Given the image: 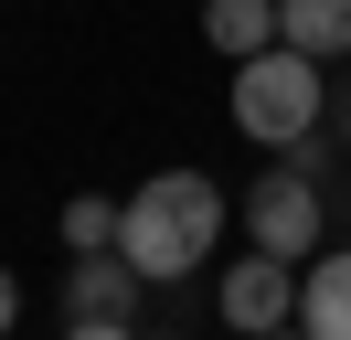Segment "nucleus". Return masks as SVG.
I'll return each instance as SVG.
<instances>
[{
  "label": "nucleus",
  "instance_id": "9",
  "mask_svg": "<svg viewBox=\"0 0 351 340\" xmlns=\"http://www.w3.org/2000/svg\"><path fill=\"white\" fill-rule=\"evenodd\" d=\"M96 245H117V202L107 191H75L64 202V255H96Z\"/></svg>",
  "mask_w": 351,
  "mask_h": 340
},
{
  "label": "nucleus",
  "instance_id": "5",
  "mask_svg": "<svg viewBox=\"0 0 351 340\" xmlns=\"http://www.w3.org/2000/svg\"><path fill=\"white\" fill-rule=\"evenodd\" d=\"M138 287H149V276H138L117 245H96V255L64 266V319H138Z\"/></svg>",
  "mask_w": 351,
  "mask_h": 340
},
{
  "label": "nucleus",
  "instance_id": "11",
  "mask_svg": "<svg viewBox=\"0 0 351 340\" xmlns=\"http://www.w3.org/2000/svg\"><path fill=\"white\" fill-rule=\"evenodd\" d=\"M11 319H22V276L0 266V340H11Z\"/></svg>",
  "mask_w": 351,
  "mask_h": 340
},
{
  "label": "nucleus",
  "instance_id": "2",
  "mask_svg": "<svg viewBox=\"0 0 351 340\" xmlns=\"http://www.w3.org/2000/svg\"><path fill=\"white\" fill-rule=\"evenodd\" d=\"M330 64L319 53H298V42H266V53H245L234 64V96H223V106H234V127H245V138H256V149H308V138H319V106H330Z\"/></svg>",
  "mask_w": 351,
  "mask_h": 340
},
{
  "label": "nucleus",
  "instance_id": "13",
  "mask_svg": "<svg viewBox=\"0 0 351 340\" xmlns=\"http://www.w3.org/2000/svg\"><path fill=\"white\" fill-rule=\"evenodd\" d=\"M341 149H351V106H341Z\"/></svg>",
  "mask_w": 351,
  "mask_h": 340
},
{
  "label": "nucleus",
  "instance_id": "1",
  "mask_svg": "<svg viewBox=\"0 0 351 340\" xmlns=\"http://www.w3.org/2000/svg\"><path fill=\"white\" fill-rule=\"evenodd\" d=\"M223 223H234V202H223L213 170H149V181L117 202V255H128L149 287H171V276L213 266Z\"/></svg>",
  "mask_w": 351,
  "mask_h": 340
},
{
  "label": "nucleus",
  "instance_id": "6",
  "mask_svg": "<svg viewBox=\"0 0 351 340\" xmlns=\"http://www.w3.org/2000/svg\"><path fill=\"white\" fill-rule=\"evenodd\" d=\"M298 330L308 340H351V245L298 266Z\"/></svg>",
  "mask_w": 351,
  "mask_h": 340
},
{
  "label": "nucleus",
  "instance_id": "8",
  "mask_svg": "<svg viewBox=\"0 0 351 340\" xmlns=\"http://www.w3.org/2000/svg\"><path fill=\"white\" fill-rule=\"evenodd\" d=\"M277 42L341 64V53H351V0H277Z\"/></svg>",
  "mask_w": 351,
  "mask_h": 340
},
{
  "label": "nucleus",
  "instance_id": "7",
  "mask_svg": "<svg viewBox=\"0 0 351 340\" xmlns=\"http://www.w3.org/2000/svg\"><path fill=\"white\" fill-rule=\"evenodd\" d=\"M202 42H213L223 64L266 53V42H277V0H202Z\"/></svg>",
  "mask_w": 351,
  "mask_h": 340
},
{
  "label": "nucleus",
  "instance_id": "10",
  "mask_svg": "<svg viewBox=\"0 0 351 340\" xmlns=\"http://www.w3.org/2000/svg\"><path fill=\"white\" fill-rule=\"evenodd\" d=\"M64 340H138V319H64Z\"/></svg>",
  "mask_w": 351,
  "mask_h": 340
},
{
  "label": "nucleus",
  "instance_id": "4",
  "mask_svg": "<svg viewBox=\"0 0 351 340\" xmlns=\"http://www.w3.org/2000/svg\"><path fill=\"white\" fill-rule=\"evenodd\" d=\"M213 308H223V330L234 340H256V330H287L298 319V255H245V266H223V287H213Z\"/></svg>",
  "mask_w": 351,
  "mask_h": 340
},
{
  "label": "nucleus",
  "instance_id": "3",
  "mask_svg": "<svg viewBox=\"0 0 351 340\" xmlns=\"http://www.w3.org/2000/svg\"><path fill=\"white\" fill-rule=\"evenodd\" d=\"M234 223H245V245H266V255H319V181L308 170H266V181H245V202H234Z\"/></svg>",
  "mask_w": 351,
  "mask_h": 340
},
{
  "label": "nucleus",
  "instance_id": "12",
  "mask_svg": "<svg viewBox=\"0 0 351 340\" xmlns=\"http://www.w3.org/2000/svg\"><path fill=\"white\" fill-rule=\"evenodd\" d=\"M256 340H308V330H298V319H287V330H256Z\"/></svg>",
  "mask_w": 351,
  "mask_h": 340
}]
</instances>
